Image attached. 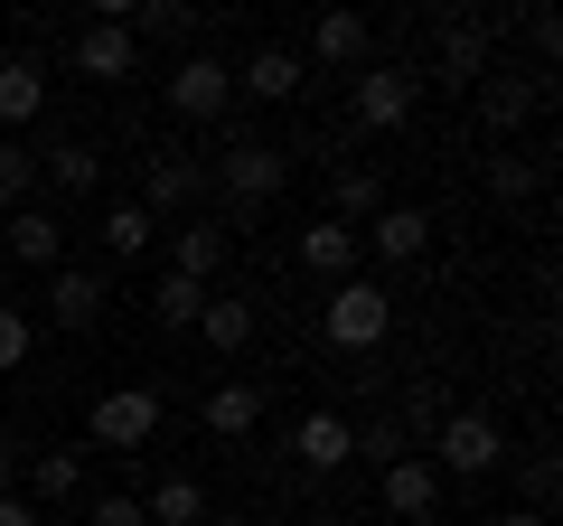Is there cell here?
Returning <instances> with one entry per match:
<instances>
[{
    "instance_id": "obj_1",
    "label": "cell",
    "mask_w": 563,
    "mask_h": 526,
    "mask_svg": "<svg viewBox=\"0 0 563 526\" xmlns=\"http://www.w3.org/2000/svg\"><path fill=\"white\" fill-rule=\"evenodd\" d=\"M282 188H291V151L263 142V132H225V151H217V207H225V226H263Z\"/></svg>"
},
{
    "instance_id": "obj_2",
    "label": "cell",
    "mask_w": 563,
    "mask_h": 526,
    "mask_svg": "<svg viewBox=\"0 0 563 526\" xmlns=\"http://www.w3.org/2000/svg\"><path fill=\"white\" fill-rule=\"evenodd\" d=\"M320 339L339 348V358H376V348L395 339V292L366 283V273L329 283V292H320Z\"/></svg>"
},
{
    "instance_id": "obj_3",
    "label": "cell",
    "mask_w": 563,
    "mask_h": 526,
    "mask_svg": "<svg viewBox=\"0 0 563 526\" xmlns=\"http://www.w3.org/2000/svg\"><path fill=\"white\" fill-rule=\"evenodd\" d=\"M507 20H479V10H432V85L442 95H470V85L498 66Z\"/></svg>"
},
{
    "instance_id": "obj_4",
    "label": "cell",
    "mask_w": 563,
    "mask_h": 526,
    "mask_svg": "<svg viewBox=\"0 0 563 526\" xmlns=\"http://www.w3.org/2000/svg\"><path fill=\"white\" fill-rule=\"evenodd\" d=\"M422 461L442 470V480H488V470H507V424L479 414V405H451L432 424V442H422Z\"/></svg>"
},
{
    "instance_id": "obj_5",
    "label": "cell",
    "mask_w": 563,
    "mask_h": 526,
    "mask_svg": "<svg viewBox=\"0 0 563 526\" xmlns=\"http://www.w3.org/2000/svg\"><path fill=\"white\" fill-rule=\"evenodd\" d=\"M422 103V66L404 57H366L357 76H347V132H404Z\"/></svg>"
},
{
    "instance_id": "obj_6",
    "label": "cell",
    "mask_w": 563,
    "mask_h": 526,
    "mask_svg": "<svg viewBox=\"0 0 563 526\" xmlns=\"http://www.w3.org/2000/svg\"><path fill=\"white\" fill-rule=\"evenodd\" d=\"M161 95H169V113H188V122H225V113H235V57L188 47V57L161 76Z\"/></svg>"
},
{
    "instance_id": "obj_7",
    "label": "cell",
    "mask_w": 563,
    "mask_h": 526,
    "mask_svg": "<svg viewBox=\"0 0 563 526\" xmlns=\"http://www.w3.org/2000/svg\"><path fill=\"white\" fill-rule=\"evenodd\" d=\"M85 432H95V451H151L161 442V385H113V395H95Z\"/></svg>"
},
{
    "instance_id": "obj_8",
    "label": "cell",
    "mask_w": 563,
    "mask_h": 526,
    "mask_svg": "<svg viewBox=\"0 0 563 526\" xmlns=\"http://www.w3.org/2000/svg\"><path fill=\"white\" fill-rule=\"evenodd\" d=\"M470 95H479V132H488V142H517L526 122H536V103H544V76H526V66H488Z\"/></svg>"
},
{
    "instance_id": "obj_9",
    "label": "cell",
    "mask_w": 563,
    "mask_h": 526,
    "mask_svg": "<svg viewBox=\"0 0 563 526\" xmlns=\"http://www.w3.org/2000/svg\"><path fill=\"white\" fill-rule=\"evenodd\" d=\"M198 198H207L198 151H151V161H141V207H151V217H188Z\"/></svg>"
},
{
    "instance_id": "obj_10",
    "label": "cell",
    "mask_w": 563,
    "mask_h": 526,
    "mask_svg": "<svg viewBox=\"0 0 563 526\" xmlns=\"http://www.w3.org/2000/svg\"><path fill=\"white\" fill-rule=\"evenodd\" d=\"M282 451H291V470H301V480H339V470H347V414L310 405L301 424L282 432Z\"/></svg>"
},
{
    "instance_id": "obj_11",
    "label": "cell",
    "mask_w": 563,
    "mask_h": 526,
    "mask_svg": "<svg viewBox=\"0 0 563 526\" xmlns=\"http://www.w3.org/2000/svg\"><path fill=\"white\" fill-rule=\"evenodd\" d=\"M376 498H385V517H404V526H432V517H442V470L422 461V451H404L395 470H376Z\"/></svg>"
},
{
    "instance_id": "obj_12",
    "label": "cell",
    "mask_w": 563,
    "mask_h": 526,
    "mask_svg": "<svg viewBox=\"0 0 563 526\" xmlns=\"http://www.w3.org/2000/svg\"><path fill=\"white\" fill-rule=\"evenodd\" d=\"M366 57H376V29H366V10H320V20H310V57H301V66L357 76Z\"/></svg>"
},
{
    "instance_id": "obj_13",
    "label": "cell",
    "mask_w": 563,
    "mask_h": 526,
    "mask_svg": "<svg viewBox=\"0 0 563 526\" xmlns=\"http://www.w3.org/2000/svg\"><path fill=\"white\" fill-rule=\"evenodd\" d=\"M66 66L95 76V85H122V76H141V39H132V29H113V20H85L76 47H66Z\"/></svg>"
},
{
    "instance_id": "obj_14",
    "label": "cell",
    "mask_w": 563,
    "mask_h": 526,
    "mask_svg": "<svg viewBox=\"0 0 563 526\" xmlns=\"http://www.w3.org/2000/svg\"><path fill=\"white\" fill-rule=\"evenodd\" d=\"M122 29H132V39H161V47H217V20H207V10H188V0H132V10H122Z\"/></svg>"
},
{
    "instance_id": "obj_15",
    "label": "cell",
    "mask_w": 563,
    "mask_h": 526,
    "mask_svg": "<svg viewBox=\"0 0 563 526\" xmlns=\"http://www.w3.org/2000/svg\"><path fill=\"white\" fill-rule=\"evenodd\" d=\"M310 85V66H301V47H282V39H263L254 57H235V95H254V103H291Z\"/></svg>"
},
{
    "instance_id": "obj_16",
    "label": "cell",
    "mask_w": 563,
    "mask_h": 526,
    "mask_svg": "<svg viewBox=\"0 0 563 526\" xmlns=\"http://www.w3.org/2000/svg\"><path fill=\"white\" fill-rule=\"evenodd\" d=\"M357 244H376L385 263H422V254H432V207H404V198H385L376 217L357 226Z\"/></svg>"
},
{
    "instance_id": "obj_17",
    "label": "cell",
    "mask_w": 563,
    "mask_h": 526,
    "mask_svg": "<svg viewBox=\"0 0 563 526\" xmlns=\"http://www.w3.org/2000/svg\"><path fill=\"white\" fill-rule=\"evenodd\" d=\"M20 498L29 507H38V517H47V507H76L85 498V451H29V461H20Z\"/></svg>"
},
{
    "instance_id": "obj_18",
    "label": "cell",
    "mask_w": 563,
    "mask_h": 526,
    "mask_svg": "<svg viewBox=\"0 0 563 526\" xmlns=\"http://www.w3.org/2000/svg\"><path fill=\"white\" fill-rule=\"evenodd\" d=\"M103 302H113V292H103V273H85V263H57V273H47V310H57L66 339H85V329L103 320Z\"/></svg>"
},
{
    "instance_id": "obj_19",
    "label": "cell",
    "mask_w": 563,
    "mask_h": 526,
    "mask_svg": "<svg viewBox=\"0 0 563 526\" xmlns=\"http://www.w3.org/2000/svg\"><path fill=\"white\" fill-rule=\"evenodd\" d=\"M254 329H263L254 292H207V310H198V339L217 348V358H244V348H254Z\"/></svg>"
},
{
    "instance_id": "obj_20",
    "label": "cell",
    "mask_w": 563,
    "mask_h": 526,
    "mask_svg": "<svg viewBox=\"0 0 563 526\" xmlns=\"http://www.w3.org/2000/svg\"><path fill=\"white\" fill-rule=\"evenodd\" d=\"M10 254L38 263V273H57V263H66V226H57V207H38V198L10 207Z\"/></svg>"
},
{
    "instance_id": "obj_21",
    "label": "cell",
    "mask_w": 563,
    "mask_h": 526,
    "mask_svg": "<svg viewBox=\"0 0 563 526\" xmlns=\"http://www.w3.org/2000/svg\"><path fill=\"white\" fill-rule=\"evenodd\" d=\"M198 424L217 432V442H244V432L263 424V385H254V376H225L217 395H207V405H198Z\"/></svg>"
},
{
    "instance_id": "obj_22",
    "label": "cell",
    "mask_w": 563,
    "mask_h": 526,
    "mask_svg": "<svg viewBox=\"0 0 563 526\" xmlns=\"http://www.w3.org/2000/svg\"><path fill=\"white\" fill-rule=\"evenodd\" d=\"M376 207H385V169L376 161H339V169H329V217H339V226H366Z\"/></svg>"
},
{
    "instance_id": "obj_23",
    "label": "cell",
    "mask_w": 563,
    "mask_h": 526,
    "mask_svg": "<svg viewBox=\"0 0 563 526\" xmlns=\"http://www.w3.org/2000/svg\"><path fill=\"white\" fill-rule=\"evenodd\" d=\"M291 254H301L320 283H347V273H357V226L320 217V226H301V244H291Z\"/></svg>"
},
{
    "instance_id": "obj_24",
    "label": "cell",
    "mask_w": 563,
    "mask_h": 526,
    "mask_svg": "<svg viewBox=\"0 0 563 526\" xmlns=\"http://www.w3.org/2000/svg\"><path fill=\"white\" fill-rule=\"evenodd\" d=\"M38 113H47V66L29 47H10L0 57V122H38Z\"/></svg>"
},
{
    "instance_id": "obj_25",
    "label": "cell",
    "mask_w": 563,
    "mask_h": 526,
    "mask_svg": "<svg viewBox=\"0 0 563 526\" xmlns=\"http://www.w3.org/2000/svg\"><path fill=\"white\" fill-rule=\"evenodd\" d=\"M169 273H179V283H207L217 292V273H225V226H179V235H169Z\"/></svg>"
},
{
    "instance_id": "obj_26",
    "label": "cell",
    "mask_w": 563,
    "mask_h": 526,
    "mask_svg": "<svg viewBox=\"0 0 563 526\" xmlns=\"http://www.w3.org/2000/svg\"><path fill=\"white\" fill-rule=\"evenodd\" d=\"M95 235H103V254H113V263H141V254H151V235H161V217H151L141 198H113L95 217Z\"/></svg>"
},
{
    "instance_id": "obj_27",
    "label": "cell",
    "mask_w": 563,
    "mask_h": 526,
    "mask_svg": "<svg viewBox=\"0 0 563 526\" xmlns=\"http://www.w3.org/2000/svg\"><path fill=\"white\" fill-rule=\"evenodd\" d=\"M38 179H57L66 198H95V188H103V151L95 142H47L38 151Z\"/></svg>"
},
{
    "instance_id": "obj_28",
    "label": "cell",
    "mask_w": 563,
    "mask_h": 526,
    "mask_svg": "<svg viewBox=\"0 0 563 526\" xmlns=\"http://www.w3.org/2000/svg\"><path fill=\"white\" fill-rule=\"evenodd\" d=\"M479 179H488V198H498V207H526V198H536V179H544V161H536V151H517V142H498Z\"/></svg>"
},
{
    "instance_id": "obj_29",
    "label": "cell",
    "mask_w": 563,
    "mask_h": 526,
    "mask_svg": "<svg viewBox=\"0 0 563 526\" xmlns=\"http://www.w3.org/2000/svg\"><path fill=\"white\" fill-rule=\"evenodd\" d=\"M404 451H413V442H404L395 414H366V424H347V470H395Z\"/></svg>"
},
{
    "instance_id": "obj_30",
    "label": "cell",
    "mask_w": 563,
    "mask_h": 526,
    "mask_svg": "<svg viewBox=\"0 0 563 526\" xmlns=\"http://www.w3.org/2000/svg\"><path fill=\"white\" fill-rule=\"evenodd\" d=\"M141 517L151 526H207V489L198 480H161L151 498H141Z\"/></svg>"
},
{
    "instance_id": "obj_31",
    "label": "cell",
    "mask_w": 563,
    "mask_h": 526,
    "mask_svg": "<svg viewBox=\"0 0 563 526\" xmlns=\"http://www.w3.org/2000/svg\"><path fill=\"white\" fill-rule=\"evenodd\" d=\"M442 414H451V385L442 376H413V395H404V414H395V424H404V442H432V424H442Z\"/></svg>"
},
{
    "instance_id": "obj_32",
    "label": "cell",
    "mask_w": 563,
    "mask_h": 526,
    "mask_svg": "<svg viewBox=\"0 0 563 526\" xmlns=\"http://www.w3.org/2000/svg\"><path fill=\"white\" fill-rule=\"evenodd\" d=\"M198 310H207V283H179V273L151 283V320L161 329H198Z\"/></svg>"
},
{
    "instance_id": "obj_33",
    "label": "cell",
    "mask_w": 563,
    "mask_h": 526,
    "mask_svg": "<svg viewBox=\"0 0 563 526\" xmlns=\"http://www.w3.org/2000/svg\"><path fill=\"white\" fill-rule=\"evenodd\" d=\"M517 489H526V517H554V489H563L554 451H526V461H517Z\"/></svg>"
},
{
    "instance_id": "obj_34",
    "label": "cell",
    "mask_w": 563,
    "mask_h": 526,
    "mask_svg": "<svg viewBox=\"0 0 563 526\" xmlns=\"http://www.w3.org/2000/svg\"><path fill=\"white\" fill-rule=\"evenodd\" d=\"M29 188H38V151L0 142V207H29Z\"/></svg>"
},
{
    "instance_id": "obj_35",
    "label": "cell",
    "mask_w": 563,
    "mask_h": 526,
    "mask_svg": "<svg viewBox=\"0 0 563 526\" xmlns=\"http://www.w3.org/2000/svg\"><path fill=\"white\" fill-rule=\"evenodd\" d=\"M29 348H38L29 310H20V302H0V376H20V366H29Z\"/></svg>"
},
{
    "instance_id": "obj_36",
    "label": "cell",
    "mask_w": 563,
    "mask_h": 526,
    "mask_svg": "<svg viewBox=\"0 0 563 526\" xmlns=\"http://www.w3.org/2000/svg\"><path fill=\"white\" fill-rule=\"evenodd\" d=\"M517 29H526V47H536V76H544V66L563 57V20H554V10H517Z\"/></svg>"
},
{
    "instance_id": "obj_37",
    "label": "cell",
    "mask_w": 563,
    "mask_h": 526,
    "mask_svg": "<svg viewBox=\"0 0 563 526\" xmlns=\"http://www.w3.org/2000/svg\"><path fill=\"white\" fill-rule=\"evenodd\" d=\"M85 526H151V517H141L132 489H103V498H85Z\"/></svg>"
},
{
    "instance_id": "obj_38",
    "label": "cell",
    "mask_w": 563,
    "mask_h": 526,
    "mask_svg": "<svg viewBox=\"0 0 563 526\" xmlns=\"http://www.w3.org/2000/svg\"><path fill=\"white\" fill-rule=\"evenodd\" d=\"M20 461H29V442H20V432H0V498L20 489Z\"/></svg>"
},
{
    "instance_id": "obj_39",
    "label": "cell",
    "mask_w": 563,
    "mask_h": 526,
    "mask_svg": "<svg viewBox=\"0 0 563 526\" xmlns=\"http://www.w3.org/2000/svg\"><path fill=\"white\" fill-rule=\"evenodd\" d=\"M0 526H38V507H29L20 489H10V498H0Z\"/></svg>"
},
{
    "instance_id": "obj_40",
    "label": "cell",
    "mask_w": 563,
    "mask_h": 526,
    "mask_svg": "<svg viewBox=\"0 0 563 526\" xmlns=\"http://www.w3.org/2000/svg\"><path fill=\"white\" fill-rule=\"evenodd\" d=\"M488 526H554V517H526V507H507V517H488Z\"/></svg>"
},
{
    "instance_id": "obj_41",
    "label": "cell",
    "mask_w": 563,
    "mask_h": 526,
    "mask_svg": "<svg viewBox=\"0 0 563 526\" xmlns=\"http://www.w3.org/2000/svg\"><path fill=\"white\" fill-rule=\"evenodd\" d=\"M310 526H357V517H339V507H320V517H310Z\"/></svg>"
},
{
    "instance_id": "obj_42",
    "label": "cell",
    "mask_w": 563,
    "mask_h": 526,
    "mask_svg": "<svg viewBox=\"0 0 563 526\" xmlns=\"http://www.w3.org/2000/svg\"><path fill=\"white\" fill-rule=\"evenodd\" d=\"M207 526H244V517H207Z\"/></svg>"
}]
</instances>
